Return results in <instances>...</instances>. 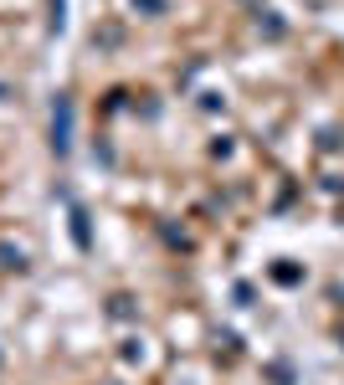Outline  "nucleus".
<instances>
[{
    "label": "nucleus",
    "mask_w": 344,
    "mask_h": 385,
    "mask_svg": "<svg viewBox=\"0 0 344 385\" xmlns=\"http://www.w3.org/2000/svg\"><path fill=\"white\" fill-rule=\"evenodd\" d=\"M67 134H72V108H67V98H57V108H51V144L67 149Z\"/></svg>",
    "instance_id": "1"
},
{
    "label": "nucleus",
    "mask_w": 344,
    "mask_h": 385,
    "mask_svg": "<svg viewBox=\"0 0 344 385\" xmlns=\"http://www.w3.org/2000/svg\"><path fill=\"white\" fill-rule=\"evenodd\" d=\"M0 92H6V88H0Z\"/></svg>",
    "instance_id": "2"
}]
</instances>
